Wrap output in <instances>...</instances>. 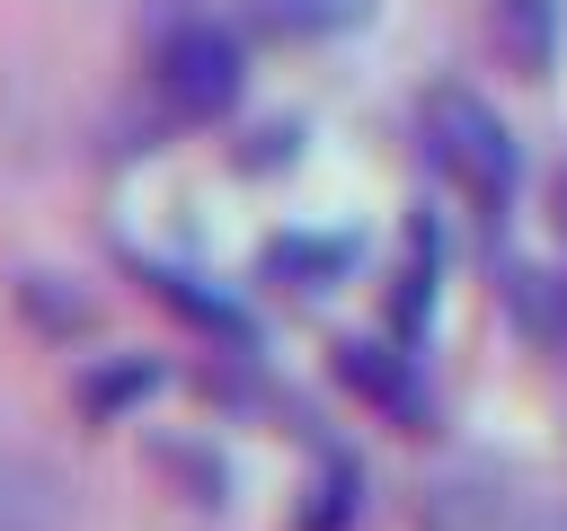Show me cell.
Segmentation results:
<instances>
[{
    "label": "cell",
    "instance_id": "1",
    "mask_svg": "<svg viewBox=\"0 0 567 531\" xmlns=\"http://www.w3.org/2000/svg\"><path fill=\"white\" fill-rule=\"evenodd\" d=\"M142 71H151V97L168 124H213L239 106L248 88V44L230 18L195 9V0H159L151 27H142Z\"/></svg>",
    "mask_w": 567,
    "mask_h": 531
},
{
    "label": "cell",
    "instance_id": "2",
    "mask_svg": "<svg viewBox=\"0 0 567 531\" xmlns=\"http://www.w3.org/2000/svg\"><path fill=\"white\" fill-rule=\"evenodd\" d=\"M416 142H425L434 177H443V186H452L478 221H505V212H514V186H523V142L505 133V115H496L478 88L434 80V88L416 97Z\"/></svg>",
    "mask_w": 567,
    "mask_h": 531
},
{
    "label": "cell",
    "instance_id": "3",
    "mask_svg": "<svg viewBox=\"0 0 567 531\" xmlns=\"http://www.w3.org/2000/svg\"><path fill=\"white\" fill-rule=\"evenodd\" d=\"M328 363H337V381H346L372 416H390V425H408V434L434 425V389H425V372H416L408 345H390V336H337Z\"/></svg>",
    "mask_w": 567,
    "mask_h": 531
},
{
    "label": "cell",
    "instance_id": "4",
    "mask_svg": "<svg viewBox=\"0 0 567 531\" xmlns=\"http://www.w3.org/2000/svg\"><path fill=\"white\" fill-rule=\"evenodd\" d=\"M381 0H239V27L266 44H337L372 18Z\"/></svg>",
    "mask_w": 567,
    "mask_h": 531
},
{
    "label": "cell",
    "instance_id": "5",
    "mask_svg": "<svg viewBox=\"0 0 567 531\" xmlns=\"http://www.w3.org/2000/svg\"><path fill=\"white\" fill-rule=\"evenodd\" d=\"M159 381H168V372H159L151 354H106V363H89V372L71 381V407H80V425H115V416H133Z\"/></svg>",
    "mask_w": 567,
    "mask_h": 531
},
{
    "label": "cell",
    "instance_id": "6",
    "mask_svg": "<svg viewBox=\"0 0 567 531\" xmlns=\"http://www.w3.org/2000/svg\"><path fill=\"white\" fill-rule=\"evenodd\" d=\"M434 274H443V230H434V212H416V221H408V266H399V292H390V327H399V345L425 336Z\"/></svg>",
    "mask_w": 567,
    "mask_h": 531
},
{
    "label": "cell",
    "instance_id": "7",
    "mask_svg": "<svg viewBox=\"0 0 567 531\" xmlns=\"http://www.w3.org/2000/svg\"><path fill=\"white\" fill-rule=\"evenodd\" d=\"M496 53L523 80H549V62H558V0H496Z\"/></svg>",
    "mask_w": 567,
    "mask_h": 531
},
{
    "label": "cell",
    "instance_id": "8",
    "mask_svg": "<svg viewBox=\"0 0 567 531\" xmlns=\"http://www.w3.org/2000/svg\"><path fill=\"white\" fill-rule=\"evenodd\" d=\"M346 266H354V239H310V230H284V239L266 248V283H284V292H328Z\"/></svg>",
    "mask_w": 567,
    "mask_h": 531
},
{
    "label": "cell",
    "instance_id": "9",
    "mask_svg": "<svg viewBox=\"0 0 567 531\" xmlns=\"http://www.w3.org/2000/svg\"><path fill=\"white\" fill-rule=\"evenodd\" d=\"M0 531H62V487L27 460H0Z\"/></svg>",
    "mask_w": 567,
    "mask_h": 531
},
{
    "label": "cell",
    "instance_id": "10",
    "mask_svg": "<svg viewBox=\"0 0 567 531\" xmlns=\"http://www.w3.org/2000/svg\"><path fill=\"white\" fill-rule=\"evenodd\" d=\"M151 292L168 301V310H186L195 327H213V336H248V319H239V301H221V292H204L195 274H177V266H151Z\"/></svg>",
    "mask_w": 567,
    "mask_h": 531
},
{
    "label": "cell",
    "instance_id": "11",
    "mask_svg": "<svg viewBox=\"0 0 567 531\" xmlns=\"http://www.w3.org/2000/svg\"><path fill=\"white\" fill-rule=\"evenodd\" d=\"M354 522V469L346 460H328V478L310 487V504H301V522L292 531H346Z\"/></svg>",
    "mask_w": 567,
    "mask_h": 531
},
{
    "label": "cell",
    "instance_id": "12",
    "mask_svg": "<svg viewBox=\"0 0 567 531\" xmlns=\"http://www.w3.org/2000/svg\"><path fill=\"white\" fill-rule=\"evenodd\" d=\"M549 221H558V292H567V168L549 177Z\"/></svg>",
    "mask_w": 567,
    "mask_h": 531
},
{
    "label": "cell",
    "instance_id": "13",
    "mask_svg": "<svg viewBox=\"0 0 567 531\" xmlns=\"http://www.w3.org/2000/svg\"><path fill=\"white\" fill-rule=\"evenodd\" d=\"M505 531H567V513L549 504V513H523V522H505Z\"/></svg>",
    "mask_w": 567,
    "mask_h": 531
}]
</instances>
